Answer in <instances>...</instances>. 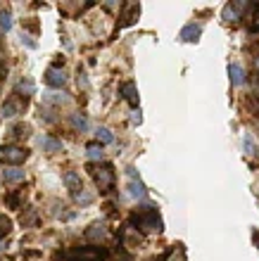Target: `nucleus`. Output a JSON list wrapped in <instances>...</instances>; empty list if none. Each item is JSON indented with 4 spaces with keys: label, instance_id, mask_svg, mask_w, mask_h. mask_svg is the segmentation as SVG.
I'll return each mask as SVG.
<instances>
[{
    "label": "nucleus",
    "instance_id": "obj_8",
    "mask_svg": "<svg viewBox=\"0 0 259 261\" xmlns=\"http://www.w3.org/2000/svg\"><path fill=\"white\" fill-rule=\"evenodd\" d=\"M21 110H24V105L19 100H5V105H3V119H14L17 114H21Z\"/></svg>",
    "mask_w": 259,
    "mask_h": 261
},
{
    "label": "nucleus",
    "instance_id": "obj_13",
    "mask_svg": "<svg viewBox=\"0 0 259 261\" xmlns=\"http://www.w3.org/2000/svg\"><path fill=\"white\" fill-rule=\"evenodd\" d=\"M24 176L27 173L19 166H5V180H10V183H19V180H24Z\"/></svg>",
    "mask_w": 259,
    "mask_h": 261
},
{
    "label": "nucleus",
    "instance_id": "obj_5",
    "mask_svg": "<svg viewBox=\"0 0 259 261\" xmlns=\"http://www.w3.org/2000/svg\"><path fill=\"white\" fill-rule=\"evenodd\" d=\"M138 14H140V5H138V3H126V5H124V12H122V21H119V29L131 27V24L138 19Z\"/></svg>",
    "mask_w": 259,
    "mask_h": 261
},
{
    "label": "nucleus",
    "instance_id": "obj_24",
    "mask_svg": "<svg viewBox=\"0 0 259 261\" xmlns=\"http://www.w3.org/2000/svg\"><path fill=\"white\" fill-rule=\"evenodd\" d=\"M7 204L12 206V209H19V195H10V197H7Z\"/></svg>",
    "mask_w": 259,
    "mask_h": 261
},
{
    "label": "nucleus",
    "instance_id": "obj_11",
    "mask_svg": "<svg viewBox=\"0 0 259 261\" xmlns=\"http://www.w3.org/2000/svg\"><path fill=\"white\" fill-rule=\"evenodd\" d=\"M64 183H67V188L74 195L79 193V190H83V188H81V176H79L76 171H67V173H64Z\"/></svg>",
    "mask_w": 259,
    "mask_h": 261
},
{
    "label": "nucleus",
    "instance_id": "obj_1",
    "mask_svg": "<svg viewBox=\"0 0 259 261\" xmlns=\"http://www.w3.org/2000/svg\"><path fill=\"white\" fill-rule=\"evenodd\" d=\"M131 223L136 226V230H143V233H159L162 230V219L152 206H145V209L136 212L131 216Z\"/></svg>",
    "mask_w": 259,
    "mask_h": 261
},
{
    "label": "nucleus",
    "instance_id": "obj_31",
    "mask_svg": "<svg viewBox=\"0 0 259 261\" xmlns=\"http://www.w3.org/2000/svg\"><path fill=\"white\" fill-rule=\"evenodd\" d=\"M257 67H259V57H257Z\"/></svg>",
    "mask_w": 259,
    "mask_h": 261
},
{
    "label": "nucleus",
    "instance_id": "obj_28",
    "mask_svg": "<svg viewBox=\"0 0 259 261\" xmlns=\"http://www.w3.org/2000/svg\"><path fill=\"white\" fill-rule=\"evenodd\" d=\"M27 130H29V126H17L12 133H14V136H27Z\"/></svg>",
    "mask_w": 259,
    "mask_h": 261
},
{
    "label": "nucleus",
    "instance_id": "obj_26",
    "mask_svg": "<svg viewBox=\"0 0 259 261\" xmlns=\"http://www.w3.org/2000/svg\"><path fill=\"white\" fill-rule=\"evenodd\" d=\"M19 90H27V93H34V83H31V81H21V83H19Z\"/></svg>",
    "mask_w": 259,
    "mask_h": 261
},
{
    "label": "nucleus",
    "instance_id": "obj_21",
    "mask_svg": "<svg viewBox=\"0 0 259 261\" xmlns=\"http://www.w3.org/2000/svg\"><path fill=\"white\" fill-rule=\"evenodd\" d=\"M10 230H12V221L7 219V216H0V240H3Z\"/></svg>",
    "mask_w": 259,
    "mask_h": 261
},
{
    "label": "nucleus",
    "instance_id": "obj_16",
    "mask_svg": "<svg viewBox=\"0 0 259 261\" xmlns=\"http://www.w3.org/2000/svg\"><path fill=\"white\" fill-rule=\"evenodd\" d=\"M96 136H98V143H100V145L114 143V136H112V130H109V128H98Z\"/></svg>",
    "mask_w": 259,
    "mask_h": 261
},
{
    "label": "nucleus",
    "instance_id": "obj_14",
    "mask_svg": "<svg viewBox=\"0 0 259 261\" xmlns=\"http://www.w3.org/2000/svg\"><path fill=\"white\" fill-rule=\"evenodd\" d=\"M129 195H131V197H136V199H143L148 193H145V186L140 183V180L131 178V183H129Z\"/></svg>",
    "mask_w": 259,
    "mask_h": 261
},
{
    "label": "nucleus",
    "instance_id": "obj_4",
    "mask_svg": "<svg viewBox=\"0 0 259 261\" xmlns=\"http://www.w3.org/2000/svg\"><path fill=\"white\" fill-rule=\"evenodd\" d=\"M29 157V150L24 147H17V145H5L3 147V164L5 166H19L24 164Z\"/></svg>",
    "mask_w": 259,
    "mask_h": 261
},
{
    "label": "nucleus",
    "instance_id": "obj_20",
    "mask_svg": "<svg viewBox=\"0 0 259 261\" xmlns=\"http://www.w3.org/2000/svg\"><path fill=\"white\" fill-rule=\"evenodd\" d=\"M72 124H74L76 130H86L88 128V119L83 117V114H74V117H72Z\"/></svg>",
    "mask_w": 259,
    "mask_h": 261
},
{
    "label": "nucleus",
    "instance_id": "obj_32",
    "mask_svg": "<svg viewBox=\"0 0 259 261\" xmlns=\"http://www.w3.org/2000/svg\"><path fill=\"white\" fill-rule=\"evenodd\" d=\"M0 31H3V29H0Z\"/></svg>",
    "mask_w": 259,
    "mask_h": 261
},
{
    "label": "nucleus",
    "instance_id": "obj_7",
    "mask_svg": "<svg viewBox=\"0 0 259 261\" xmlns=\"http://www.w3.org/2000/svg\"><path fill=\"white\" fill-rule=\"evenodd\" d=\"M200 34H202V29H200L198 24H185V27L181 29L178 38H181L183 43H195L200 38Z\"/></svg>",
    "mask_w": 259,
    "mask_h": 261
},
{
    "label": "nucleus",
    "instance_id": "obj_15",
    "mask_svg": "<svg viewBox=\"0 0 259 261\" xmlns=\"http://www.w3.org/2000/svg\"><path fill=\"white\" fill-rule=\"evenodd\" d=\"M250 31L259 34V3H254V5L250 7Z\"/></svg>",
    "mask_w": 259,
    "mask_h": 261
},
{
    "label": "nucleus",
    "instance_id": "obj_25",
    "mask_svg": "<svg viewBox=\"0 0 259 261\" xmlns=\"http://www.w3.org/2000/svg\"><path fill=\"white\" fill-rule=\"evenodd\" d=\"M143 121V117H140V110H133L131 112V124H140Z\"/></svg>",
    "mask_w": 259,
    "mask_h": 261
},
{
    "label": "nucleus",
    "instance_id": "obj_22",
    "mask_svg": "<svg viewBox=\"0 0 259 261\" xmlns=\"http://www.w3.org/2000/svg\"><path fill=\"white\" fill-rule=\"evenodd\" d=\"M10 27H12V14L0 12V29H3V31H10Z\"/></svg>",
    "mask_w": 259,
    "mask_h": 261
},
{
    "label": "nucleus",
    "instance_id": "obj_6",
    "mask_svg": "<svg viewBox=\"0 0 259 261\" xmlns=\"http://www.w3.org/2000/svg\"><path fill=\"white\" fill-rule=\"evenodd\" d=\"M45 83H48L50 88H62V86L67 83V74L57 67H50L48 71H45Z\"/></svg>",
    "mask_w": 259,
    "mask_h": 261
},
{
    "label": "nucleus",
    "instance_id": "obj_19",
    "mask_svg": "<svg viewBox=\"0 0 259 261\" xmlns=\"http://www.w3.org/2000/svg\"><path fill=\"white\" fill-rule=\"evenodd\" d=\"M43 147H45V152H60L62 143L60 140H55V138H43Z\"/></svg>",
    "mask_w": 259,
    "mask_h": 261
},
{
    "label": "nucleus",
    "instance_id": "obj_17",
    "mask_svg": "<svg viewBox=\"0 0 259 261\" xmlns=\"http://www.w3.org/2000/svg\"><path fill=\"white\" fill-rule=\"evenodd\" d=\"M86 152H88L90 159H103V145L100 143H88V147H86Z\"/></svg>",
    "mask_w": 259,
    "mask_h": 261
},
{
    "label": "nucleus",
    "instance_id": "obj_27",
    "mask_svg": "<svg viewBox=\"0 0 259 261\" xmlns=\"http://www.w3.org/2000/svg\"><path fill=\"white\" fill-rule=\"evenodd\" d=\"M245 152H247V154H252V152H254V143L250 140V136H245Z\"/></svg>",
    "mask_w": 259,
    "mask_h": 261
},
{
    "label": "nucleus",
    "instance_id": "obj_9",
    "mask_svg": "<svg viewBox=\"0 0 259 261\" xmlns=\"http://www.w3.org/2000/svg\"><path fill=\"white\" fill-rule=\"evenodd\" d=\"M122 95H124V100L129 105H138V88H136V83L133 81H126V83H122Z\"/></svg>",
    "mask_w": 259,
    "mask_h": 261
},
{
    "label": "nucleus",
    "instance_id": "obj_12",
    "mask_svg": "<svg viewBox=\"0 0 259 261\" xmlns=\"http://www.w3.org/2000/svg\"><path fill=\"white\" fill-rule=\"evenodd\" d=\"M228 76H231V83L233 86H240V83H245V71L240 64H231L228 67Z\"/></svg>",
    "mask_w": 259,
    "mask_h": 261
},
{
    "label": "nucleus",
    "instance_id": "obj_30",
    "mask_svg": "<svg viewBox=\"0 0 259 261\" xmlns=\"http://www.w3.org/2000/svg\"><path fill=\"white\" fill-rule=\"evenodd\" d=\"M254 242H257V245H259V233H254Z\"/></svg>",
    "mask_w": 259,
    "mask_h": 261
},
{
    "label": "nucleus",
    "instance_id": "obj_2",
    "mask_svg": "<svg viewBox=\"0 0 259 261\" xmlns=\"http://www.w3.org/2000/svg\"><path fill=\"white\" fill-rule=\"evenodd\" d=\"M90 176L96 180V186L100 188V193H107V190H112V186H114V169L109 164L93 166V169H90Z\"/></svg>",
    "mask_w": 259,
    "mask_h": 261
},
{
    "label": "nucleus",
    "instance_id": "obj_18",
    "mask_svg": "<svg viewBox=\"0 0 259 261\" xmlns=\"http://www.w3.org/2000/svg\"><path fill=\"white\" fill-rule=\"evenodd\" d=\"M86 238H88V240H96V238H105V226H103V223H96V226H90V230H86Z\"/></svg>",
    "mask_w": 259,
    "mask_h": 261
},
{
    "label": "nucleus",
    "instance_id": "obj_29",
    "mask_svg": "<svg viewBox=\"0 0 259 261\" xmlns=\"http://www.w3.org/2000/svg\"><path fill=\"white\" fill-rule=\"evenodd\" d=\"M0 57H3V50H0ZM5 71H7V69H5V64L0 62V79H3V76H5Z\"/></svg>",
    "mask_w": 259,
    "mask_h": 261
},
{
    "label": "nucleus",
    "instance_id": "obj_10",
    "mask_svg": "<svg viewBox=\"0 0 259 261\" xmlns=\"http://www.w3.org/2000/svg\"><path fill=\"white\" fill-rule=\"evenodd\" d=\"M240 12H243V3H228L224 7V19L236 21V19H240Z\"/></svg>",
    "mask_w": 259,
    "mask_h": 261
},
{
    "label": "nucleus",
    "instance_id": "obj_23",
    "mask_svg": "<svg viewBox=\"0 0 259 261\" xmlns=\"http://www.w3.org/2000/svg\"><path fill=\"white\" fill-rule=\"evenodd\" d=\"M74 197H76V202H81V204H90V202H93V195L83 193V190H81V193H76Z\"/></svg>",
    "mask_w": 259,
    "mask_h": 261
},
{
    "label": "nucleus",
    "instance_id": "obj_3",
    "mask_svg": "<svg viewBox=\"0 0 259 261\" xmlns=\"http://www.w3.org/2000/svg\"><path fill=\"white\" fill-rule=\"evenodd\" d=\"M107 256L105 247H76L67 254V261H103Z\"/></svg>",
    "mask_w": 259,
    "mask_h": 261
}]
</instances>
